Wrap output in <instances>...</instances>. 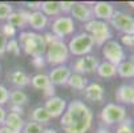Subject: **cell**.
I'll return each instance as SVG.
<instances>
[{"mask_svg":"<svg viewBox=\"0 0 134 133\" xmlns=\"http://www.w3.org/2000/svg\"><path fill=\"white\" fill-rule=\"evenodd\" d=\"M127 6H130L131 8H134V2H127Z\"/></svg>","mask_w":134,"mask_h":133,"instance_id":"cell-44","label":"cell"},{"mask_svg":"<svg viewBox=\"0 0 134 133\" xmlns=\"http://www.w3.org/2000/svg\"><path fill=\"white\" fill-rule=\"evenodd\" d=\"M85 29H86L85 32L93 37L96 45H104L106 41L111 40L113 37L110 24L106 22L97 20V19H93V20L88 22L85 24Z\"/></svg>","mask_w":134,"mask_h":133,"instance_id":"cell-4","label":"cell"},{"mask_svg":"<svg viewBox=\"0 0 134 133\" xmlns=\"http://www.w3.org/2000/svg\"><path fill=\"white\" fill-rule=\"evenodd\" d=\"M24 125H25V121H24V119H23L21 115L15 113V112H7L4 126L9 128L11 130H13L16 133H21Z\"/></svg>","mask_w":134,"mask_h":133,"instance_id":"cell-18","label":"cell"},{"mask_svg":"<svg viewBox=\"0 0 134 133\" xmlns=\"http://www.w3.org/2000/svg\"><path fill=\"white\" fill-rule=\"evenodd\" d=\"M66 107H68L66 101L63 97H59V96H53V97L47 99L45 105H44V108L47 109V112L49 113V116L52 119L61 117L64 115Z\"/></svg>","mask_w":134,"mask_h":133,"instance_id":"cell-11","label":"cell"},{"mask_svg":"<svg viewBox=\"0 0 134 133\" xmlns=\"http://www.w3.org/2000/svg\"><path fill=\"white\" fill-rule=\"evenodd\" d=\"M0 32L3 33V36H5L7 39L8 37H12L16 35V28L13 27V25H11V24H8V23H4L2 27H0Z\"/></svg>","mask_w":134,"mask_h":133,"instance_id":"cell-31","label":"cell"},{"mask_svg":"<svg viewBox=\"0 0 134 133\" xmlns=\"http://www.w3.org/2000/svg\"><path fill=\"white\" fill-rule=\"evenodd\" d=\"M102 55L105 57V61H109L116 67L121 64L124 60H126V53H125L122 44H120L118 41L113 40V39L106 41L102 45Z\"/></svg>","mask_w":134,"mask_h":133,"instance_id":"cell-8","label":"cell"},{"mask_svg":"<svg viewBox=\"0 0 134 133\" xmlns=\"http://www.w3.org/2000/svg\"><path fill=\"white\" fill-rule=\"evenodd\" d=\"M5 52L8 53H12L15 56H19L21 52V48H20V44H19V40L17 39H9L7 41V45H5Z\"/></svg>","mask_w":134,"mask_h":133,"instance_id":"cell-28","label":"cell"},{"mask_svg":"<svg viewBox=\"0 0 134 133\" xmlns=\"http://www.w3.org/2000/svg\"><path fill=\"white\" fill-rule=\"evenodd\" d=\"M8 103H11L12 107L24 108L28 104V96L21 89H13L9 92V101Z\"/></svg>","mask_w":134,"mask_h":133,"instance_id":"cell-21","label":"cell"},{"mask_svg":"<svg viewBox=\"0 0 134 133\" xmlns=\"http://www.w3.org/2000/svg\"><path fill=\"white\" fill-rule=\"evenodd\" d=\"M7 81L15 87V89H21L27 85H29L31 83V77L27 75V72H24L23 69L15 68L12 71H9L7 73Z\"/></svg>","mask_w":134,"mask_h":133,"instance_id":"cell-15","label":"cell"},{"mask_svg":"<svg viewBox=\"0 0 134 133\" xmlns=\"http://www.w3.org/2000/svg\"><path fill=\"white\" fill-rule=\"evenodd\" d=\"M70 75H72V69L68 65H59V67H54L49 72L48 77L52 85H66Z\"/></svg>","mask_w":134,"mask_h":133,"instance_id":"cell-13","label":"cell"},{"mask_svg":"<svg viewBox=\"0 0 134 133\" xmlns=\"http://www.w3.org/2000/svg\"><path fill=\"white\" fill-rule=\"evenodd\" d=\"M100 119L106 125L121 124L126 119V108L124 105H120V104L109 103L101 109Z\"/></svg>","mask_w":134,"mask_h":133,"instance_id":"cell-6","label":"cell"},{"mask_svg":"<svg viewBox=\"0 0 134 133\" xmlns=\"http://www.w3.org/2000/svg\"><path fill=\"white\" fill-rule=\"evenodd\" d=\"M66 45H68V51L70 55L81 57V56L89 55L96 44H94L93 37L89 33L81 32V33H77L76 36H73Z\"/></svg>","mask_w":134,"mask_h":133,"instance_id":"cell-5","label":"cell"},{"mask_svg":"<svg viewBox=\"0 0 134 133\" xmlns=\"http://www.w3.org/2000/svg\"><path fill=\"white\" fill-rule=\"evenodd\" d=\"M49 24V17H47L40 9L32 11L28 13V25H31L35 31H44Z\"/></svg>","mask_w":134,"mask_h":133,"instance_id":"cell-17","label":"cell"},{"mask_svg":"<svg viewBox=\"0 0 134 133\" xmlns=\"http://www.w3.org/2000/svg\"><path fill=\"white\" fill-rule=\"evenodd\" d=\"M96 133H110L108 129H105V128H100V129H97V132Z\"/></svg>","mask_w":134,"mask_h":133,"instance_id":"cell-43","label":"cell"},{"mask_svg":"<svg viewBox=\"0 0 134 133\" xmlns=\"http://www.w3.org/2000/svg\"><path fill=\"white\" fill-rule=\"evenodd\" d=\"M9 101V91L5 85L0 84V107H4Z\"/></svg>","mask_w":134,"mask_h":133,"instance_id":"cell-33","label":"cell"},{"mask_svg":"<svg viewBox=\"0 0 134 133\" xmlns=\"http://www.w3.org/2000/svg\"><path fill=\"white\" fill-rule=\"evenodd\" d=\"M19 44L23 52L32 57H40L45 55L47 43L44 40V36L41 33H37L35 31H24L20 33Z\"/></svg>","mask_w":134,"mask_h":133,"instance_id":"cell-2","label":"cell"},{"mask_svg":"<svg viewBox=\"0 0 134 133\" xmlns=\"http://www.w3.org/2000/svg\"><path fill=\"white\" fill-rule=\"evenodd\" d=\"M33 88L36 89H41L44 91L45 88H48L51 85V81H49V77H48V75L45 73H37L33 77H31V83Z\"/></svg>","mask_w":134,"mask_h":133,"instance_id":"cell-27","label":"cell"},{"mask_svg":"<svg viewBox=\"0 0 134 133\" xmlns=\"http://www.w3.org/2000/svg\"><path fill=\"white\" fill-rule=\"evenodd\" d=\"M40 11L47 16H59L61 13V9H60V3L59 2H43L41 3V7H40Z\"/></svg>","mask_w":134,"mask_h":133,"instance_id":"cell-26","label":"cell"},{"mask_svg":"<svg viewBox=\"0 0 134 133\" xmlns=\"http://www.w3.org/2000/svg\"><path fill=\"white\" fill-rule=\"evenodd\" d=\"M32 64L36 67V68H43L45 67V59H44V56H40V57H33L32 59Z\"/></svg>","mask_w":134,"mask_h":133,"instance_id":"cell-36","label":"cell"},{"mask_svg":"<svg viewBox=\"0 0 134 133\" xmlns=\"http://www.w3.org/2000/svg\"><path fill=\"white\" fill-rule=\"evenodd\" d=\"M51 28H52V33L57 39L64 40V37L73 35L74 22L70 16H57L52 20Z\"/></svg>","mask_w":134,"mask_h":133,"instance_id":"cell-9","label":"cell"},{"mask_svg":"<svg viewBox=\"0 0 134 133\" xmlns=\"http://www.w3.org/2000/svg\"><path fill=\"white\" fill-rule=\"evenodd\" d=\"M121 41H122L124 45L133 48V45H134V35H124L121 37Z\"/></svg>","mask_w":134,"mask_h":133,"instance_id":"cell-34","label":"cell"},{"mask_svg":"<svg viewBox=\"0 0 134 133\" xmlns=\"http://www.w3.org/2000/svg\"><path fill=\"white\" fill-rule=\"evenodd\" d=\"M92 9H93V16L97 19V20H101V22H106L109 23L110 19L113 17V13H114V7L111 3H108V2H97L92 6Z\"/></svg>","mask_w":134,"mask_h":133,"instance_id":"cell-14","label":"cell"},{"mask_svg":"<svg viewBox=\"0 0 134 133\" xmlns=\"http://www.w3.org/2000/svg\"><path fill=\"white\" fill-rule=\"evenodd\" d=\"M109 24L124 35H134V17L124 11H114Z\"/></svg>","mask_w":134,"mask_h":133,"instance_id":"cell-7","label":"cell"},{"mask_svg":"<svg viewBox=\"0 0 134 133\" xmlns=\"http://www.w3.org/2000/svg\"><path fill=\"white\" fill-rule=\"evenodd\" d=\"M85 97L90 101H102L104 100V87L98 83H89L84 89Z\"/></svg>","mask_w":134,"mask_h":133,"instance_id":"cell-20","label":"cell"},{"mask_svg":"<svg viewBox=\"0 0 134 133\" xmlns=\"http://www.w3.org/2000/svg\"><path fill=\"white\" fill-rule=\"evenodd\" d=\"M93 113L90 108L80 100H73L68 104L60 125L65 133H86L92 128Z\"/></svg>","mask_w":134,"mask_h":133,"instance_id":"cell-1","label":"cell"},{"mask_svg":"<svg viewBox=\"0 0 134 133\" xmlns=\"http://www.w3.org/2000/svg\"><path fill=\"white\" fill-rule=\"evenodd\" d=\"M116 100L120 105H134V85L133 84H122L116 91Z\"/></svg>","mask_w":134,"mask_h":133,"instance_id":"cell-16","label":"cell"},{"mask_svg":"<svg viewBox=\"0 0 134 133\" xmlns=\"http://www.w3.org/2000/svg\"><path fill=\"white\" fill-rule=\"evenodd\" d=\"M52 120V117L49 116V113L47 112V109L44 107H36L32 113H31V121H35L37 124H47Z\"/></svg>","mask_w":134,"mask_h":133,"instance_id":"cell-24","label":"cell"},{"mask_svg":"<svg viewBox=\"0 0 134 133\" xmlns=\"http://www.w3.org/2000/svg\"><path fill=\"white\" fill-rule=\"evenodd\" d=\"M96 72H97V75L100 76V77L111 79V77H114V76H117V67L113 65L109 61H100Z\"/></svg>","mask_w":134,"mask_h":133,"instance_id":"cell-22","label":"cell"},{"mask_svg":"<svg viewBox=\"0 0 134 133\" xmlns=\"http://www.w3.org/2000/svg\"><path fill=\"white\" fill-rule=\"evenodd\" d=\"M43 133H57V130L53 129V128H47V129L43 130Z\"/></svg>","mask_w":134,"mask_h":133,"instance_id":"cell-42","label":"cell"},{"mask_svg":"<svg viewBox=\"0 0 134 133\" xmlns=\"http://www.w3.org/2000/svg\"><path fill=\"white\" fill-rule=\"evenodd\" d=\"M5 116H7V110H5V108H4V107H0V126L4 125Z\"/></svg>","mask_w":134,"mask_h":133,"instance_id":"cell-40","label":"cell"},{"mask_svg":"<svg viewBox=\"0 0 134 133\" xmlns=\"http://www.w3.org/2000/svg\"><path fill=\"white\" fill-rule=\"evenodd\" d=\"M116 133H134V130L131 128V121L129 119H125L121 124H118Z\"/></svg>","mask_w":134,"mask_h":133,"instance_id":"cell-32","label":"cell"},{"mask_svg":"<svg viewBox=\"0 0 134 133\" xmlns=\"http://www.w3.org/2000/svg\"><path fill=\"white\" fill-rule=\"evenodd\" d=\"M100 64V60L97 56L93 55H86V56H81L76 60L72 65L73 72L74 73H80V75H89V73H94Z\"/></svg>","mask_w":134,"mask_h":133,"instance_id":"cell-10","label":"cell"},{"mask_svg":"<svg viewBox=\"0 0 134 133\" xmlns=\"http://www.w3.org/2000/svg\"><path fill=\"white\" fill-rule=\"evenodd\" d=\"M88 84H89L88 83V79L85 77L84 75L72 72V75H70V77H69L66 85H69L72 89H76V91H84Z\"/></svg>","mask_w":134,"mask_h":133,"instance_id":"cell-23","label":"cell"},{"mask_svg":"<svg viewBox=\"0 0 134 133\" xmlns=\"http://www.w3.org/2000/svg\"><path fill=\"white\" fill-rule=\"evenodd\" d=\"M117 75L124 79H134V63L131 60H124L117 65Z\"/></svg>","mask_w":134,"mask_h":133,"instance_id":"cell-25","label":"cell"},{"mask_svg":"<svg viewBox=\"0 0 134 133\" xmlns=\"http://www.w3.org/2000/svg\"><path fill=\"white\" fill-rule=\"evenodd\" d=\"M12 12H13V8L9 3L0 2V20H7Z\"/></svg>","mask_w":134,"mask_h":133,"instance_id":"cell-30","label":"cell"},{"mask_svg":"<svg viewBox=\"0 0 134 133\" xmlns=\"http://www.w3.org/2000/svg\"><path fill=\"white\" fill-rule=\"evenodd\" d=\"M43 130H44L43 125L37 124L35 121H28V123H25L21 133H43Z\"/></svg>","mask_w":134,"mask_h":133,"instance_id":"cell-29","label":"cell"},{"mask_svg":"<svg viewBox=\"0 0 134 133\" xmlns=\"http://www.w3.org/2000/svg\"><path fill=\"white\" fill-rule=\"evenodd\" d=\"M0 133H16V132H13V130H11L9 128L2 125V126H0Z\"/></svg>","mask_w":134,"mask_h":133,"instance_id":"cell-41","label":"cell"},{"mask_svg":"<svg viewBox=\"0 0 134 133\" xmlns=\"http://www.w3.org/2000/svg\"><path fill=\"white\" fill-rule=\"evenodd\" d=\"M8 39L5 36H3V33L0 32V56H3L5 53V45H7Z\"/></svg>","mask_w":134,"mask_h":133,"instance_id":"cell-37","label":"cell"},{"mask_svg":"<svg viewBox=\"0 0 134 133\" xmlns=\"http://www.w3.org/2000/svg\"><path fill=\"white\" fill-rule=\"evenodd\" d=\"M70 16H72V19H76V20L85 23V24L94 19L92 7L88 6V3H84V2H79V3L73 4L72 11H70Z\"/></svg>","mask_w":134,"mask_h":133,"instance_id":"cell-12","label":"cell"},{"mask_svg":"<svg viewBox=\"0 0 134 133\" xmlns=\"http://www.w3.org/2000/svg\"><path fill=\"white\" fill-rule=\"evenodd\" d=\"M28 13L29 11L16 9L8 16L7 23L13 25L15 28H24L25 25H28Z\"/></svg>","mask_w":134,"mask_h":133,"instance_id":"cell-19","label":"cell"},{"mask_svg":"<svg viewBox=\"0 0 134 133\" xmlns=\"http://www.w3.org/2000/svg\"><path fill=\"white\" fill-rule=\"evenodd\" d=\"M27 4V7L29 8V9H32V11H39L40 9V7H41V2H29V3H25Z\"/></svg>","mask_w":134,"mask_h":133,"instance_id":"cell-39","label":"cell"},{"mask_svg":"<svg viewBox=\"0 0 134 133\" xmlns=\"http://www.w3.org/2000/svg\"><path fill=\"white\" fill-rule=\"evenodd\" d=\"M69 56L70 53L68 51V45L65 44V41L61 39H56L47 45L44 59L47 64L59 67V65H65V63L69 60Z\"/></svg>","mask_w":134,"mask_h":133,"instance_id":"cell-3","label":"cell"},{"mask_svg":"<svg viewBox=\"0 0 134 133\" xmlns=\"http://www.w3.org/2000/svg\"><path fill=\"white\" fill-rule=\"evenodd\" d=\"M59 3H60V9H61V12H64V13H70L74 2H59Z\"/></svg>","mask_w":134,"mask_h":133,"instance_id":"cell-35","label":"cell"},{"mask_svg":"<svg viewBox=\"0 0 134 133\" xmlns=\"http://www.w3.org/2000/svg\"><path fill=\"white\" fill-rule=\"evenodd\" d=\"M54 92H56V91H54V85H52V84H51L48 88H45V89H44V96H45L47 99L53 97V96H56Z\"/></svg>","mask_w":134,"mask_h":133,"instance_id":"cell-38","label":"cell"}]
</instances>
